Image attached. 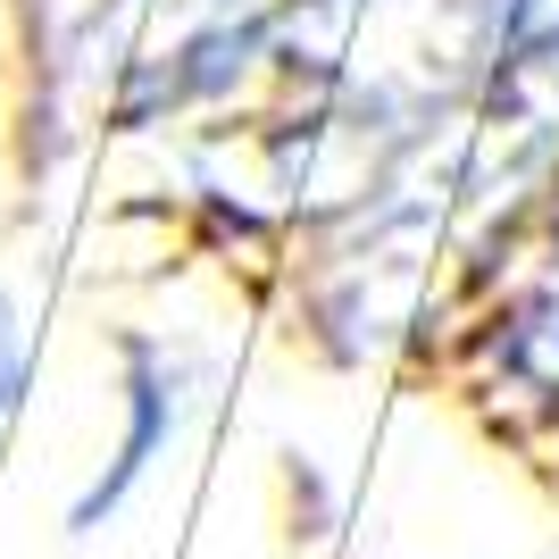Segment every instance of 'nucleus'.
I'll list each match as a JSON object with an SVG mask.
<instances>
[{
	"label": "nucleus",
	"instance_id": "1",
	"mask_svg": "<svg viewBox=\"0 0 559 559\" xmlns=\"http://www.w3.org/2000/svg\"><path fill=\"white\" fill-rule=\"evenodd\" d=\"M17 376H25V359H17V309L0 301V409L17 401Z\"/></svg>",
	"mask_w": 559,
	"mask_h": 559
}]
</instances>
